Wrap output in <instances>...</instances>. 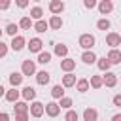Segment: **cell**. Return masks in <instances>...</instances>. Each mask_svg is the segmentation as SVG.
I'll list each match as a JSON object with an SVG mask.
<instances>
[{
    "label": "cell",
    "instance_id": "6da1fadb",
    "mask_svg": "<svg viewBox=\"0 0 121 121\" xmlns=\"http://www.w3.org/2000/svg\"><path fill=\"white\" fill-rule=\"evenodd\" d=\"M79 45H81L83 49H93V45H95V36H93V34H81V36H79Z\"/></svg>",
    "mask_w": 121,
    "mask_h": 121
},
{
    "label": "cell",
    "instance_id": "7a4b0ae2",
    "mask_svg": "<svg viewBox=\"0 0 121 121\" xmlns=\"http://www.w3.org/2000/svg\"><path fill=\"white\" fill-rule=\"evenodd\" d=\"M43 112H45L49 117H57V115L60 113V106H59L57 102H49V104L43 106Z\"/></svg>",
    "mask_w": 121,
    "mask_h": 121
},
{
    "label": "cell",
    "instance_id": "3957f363",
    "mask_svg": "<svg viewBox=\"0 0 121 121\" xmlns=\"http://www.w3.org/2000/svg\"><path fill=\"white\" fill-rule=\"evenodd\" d=\"M21 74H23V76H34V74H36V66H34V62H32V60H23Z\"/></svg>",
    "mask_w": 121,
    "mask_h": 121
},
{
    "label": "cell",
    "instance_id": "277c9868",
    "mask_svg": "<svg viewBox=\"0 0 121 121\" xmlns=\"http://www.w3.org/2000/svg\"><path fill=\"white\" fill-rule=\"evenodd\" d=\"M28 112H30L32 117H42L43 115V104L42 102H32L30 108H28Z\"/></svg>",
    "mask_w": 121,
    "mask_h": 121
},
{
    "label": "cell",
    "instance_id": "5b68a950",
    "mask_svg": "<svg viewBox=\"0 0 121 121\" xmlns=\"http://www.w3.org/2000/svg\"><path fill=\"white\" fill-rule=\"evenodd\" d=\"M106 43H108L110 47H117V45L121 43V36H119L117 32H110V34L106 36Z\"/></svg>",
    "mask_w": 121,
    "mask_h": 121
},
{
    "label": "cell",
    "instance_id": "8992f818",
    "mask_svg": "<svg viewBox=\"0 0 121 121\" xmlns=\"http://www.w3.org/2000/svg\"><path fill=\"white\" fill-rule=\"evenodd\" d=\"M106 59L110 60V64H119V62H121V53L117 51V47H112Z\"/></svg>",
    "mask_w": 121,
    "mask_h": 121
},
{
    "label": "cell",
    "instance_id": "52a82bcc",
    "mask_svg": "<svg viewBox=\"0 0 121 121\" xmlns=\"http://www.w3.org/2000/svg\"><path fill=\"white\" fill-rule=\"evenodd\" d=\"M115 83H117V74L106 72V76L102 78V85H106V87H115Z\"/></svg>",
    "mask_w": 121,
    "mask_h": 121
},
{
    "label": "cell",
    "instance_id": "ba28073f",
    "mask_svg": "<svg viewBox=\"0 0 121 121\" xmlns=\"http://www.w3.org/2000/svg\"><path fill=\"white\" fill-rule=\"evenodd\" d=\"M42 45H43V43H42L40 38H32V40L28 42V51H30V53H40V51H42Z\"/></svg>",
    "mask_w": 121,
    "mask_h": 121
},
{
    "label": "cell",
    "instance_id": "9c48e42d",
    "mask_svg": "<svg viewBox=\"0 0 121 121\" xmlns=\"http://www.w3.org/2000/svg\"><path fill=\"white\" fill-rule=\"evenodd\" d=\"M112 9H113V4H112V0H100V4H98V11H100L102 15H108Z\"/></svg>",
    "mask_w": 121,
    "mask_h": 121
},
{
    "label": "cell",
    "instance_id": "30bf717a",
    "mask_svg": "<svg viewBox=\"0 0 121 121\" xmlns=\"http://www.w3.org/2000/svg\"><path fill=\"white\" fill-rule=\"evenodd\" d=\"M64 9V2L62 0H51L49 2V11L51 13H60Z\"/></svg>",
    "mask_w": 121,
    "mask_h": 121
},
{
    "label": "cell",
    "instance_id": "8fae6325",
    "mask_svg": "<svg viewBox=\"0 0 121 121\" xmlns=\"http://www.w3.org/2000/svg\"><path fill=\"white\" fill-rule=\"evenodd\" d=\"M11 49L13 51H21L23 47H25V38L23 36H13V40H11Z\"/></svg>",
    "mask_w": 121,
    "mask_h": 121
},
{
    "label": "cell",
    "instance_id": "7c38bea8",
    "mask_svg": "<svg viewBox=\"0 0 121 121\" xmlns=\"http://www.w3.org/2000/svg\"><path fill=\"white\" fill-rule=\"evenodd\" d=\"M81 60H83L85 64H93V62H96V55H95L91 49H85L83 55H81Z\"/></svg>",
    "mask_w": 121,
    "mask_h": 121
},
{
    "label": "cell",
    "instance_id": "4fadbf2b",
    "mask_svg": "<svg viewBox=\"0 0 121 121\" xmlns=\"http://www.w3.org/2000/svg\"><path fill=\"white\" fill-rule=\"evenodd\" d=\"M21 96L25 98V100H34L36 98V91H34V87H25L23 91H21Z\"/></svg>",
    "mask_w": 121,
    "mask_h": 121
},
{
    "label": "cell",
    "instance_id": "5bb4252c",
    "mask_svg": "<svg viewBox=\"0 0 121 121\" xmlns=\"http://www.w3.org/2000/svg\"><path fill=\"white\" fill-rule=\"evenodd\" d=\"M83 119H85V121H96V119H98V112H96L95 108H87V110L83 112Z\"/></svg>",
    "mask_w": 121,
    "mask_h": 121
},
{
    "label": "cell",
    "instance_id": "9a60e30c",
    "mask_svg": "<svg viewBox=\"0 0 121 121\" xmlns=\"http://www.w3.org/2000/svg\"><path fill=\"white\" fill-rule=\"evenodd\" d=\"M49 78H51V76H49L45 70H42V72L36 74V81H38V85H47V83H49Z\"/></svg>",
    "mask_w": 121,
    "mask_h": 121
},
{
    "label": "cell",
    "instance_id": "2e32d148",
    "mask_svg": "<svg viewBox=\"0 0 121 121\" xmlns=\"http://www.w3.org/2000/svg\"><path fill=\"white\" fill-rule=\"evenodd\" d=\"M76 85V76L66 72V76H62V87H74Z\"/></svg>",
    "mask_w": 121,
    "mask_h": 121
},
{
    "label": "cell",
    "instance_id": "e0dca14e",
    "mask_svg": "<svg viewBox=\"0 0 121 121\" xmlns=\"http://www.w3.org/2000/svg\"><path fill=\"white\" fill-rule=\"evenodd\" d=\"M21 81H23V74H19V72H11V74H9V83H11V87L21 85Z\"/></svg>",
    "mask_w": 121,
    "mask_h": 121
},
{
    "label": "cell",
    "instance_id": "ac0fdd59",
    "mask_svg": "<svg viewBox=\"0 0 121 121\" xmlns=\"http://www.w3.org/2000/svg\"><path fill=\"white\" fill-rule=\"evenodd\" d=\"M60 68H62L64 72H72V70L76 68V60H72V59H64V60L60 62Z\"/></svg>",
    "mask_w": 121,
    "mask_h": 121
},
{
    "label": "cell",
    "instance_id": "d6986e66",
    "mask_svg": "<svg viewBox=\"0 0 121 121\" xmlns=\"http://www.w3.org/2000/svg\"><path fill=\"white\" fill-rule=\"evenodd\" d=\"M76 89H78L79 93H85V91H89V79H85V78L78 79V81H76Z\"/></svg>",
    "mask_w": 121,
    "mask_h": 121
},
{
    "label": "cell",
    "instance_id": "ffe728a7",
    "mask_svg": "<svg viewBox=\"0 0 121 121\" xmlns=\"http://www.w3.org/2000/svg\"><path fill=\"white\" fill-rule=\"evenodd\" d=\"M47 26H51V28H55V30H57V28H60V26H62V19H60L59 15H53V17L49 19Z\"/></svg>",
    "mask_w": 121,
    "mask_h": 121
},
{
    "label": "cell",
    "instance_id": "44dd1931",
    "mask_svg": "<svg viewBox=\"0 0 121 121\" xmlns=\"http://www.w3.org/2000/svg\"><path fill=\"white\" fill-rule=\"evenodd\" d=\"M96 66H98V68H100L102 72H108L112 64H110V60H108L106 57H102V59H96Z\"/></svg>",
    "mask_w": 121,
    "mask_h": 121
},
{
    "label": "cell",
    "instance_id": "7402d4cb",
    "mask_svg": "<svg viewBox=\"0 0 121 121\" xmlns=\"http://www.w3.org/2000/svg\"><path fill=\"white\" fill-rule=\"evenodd\" d=\"M19 95H21V93H19V91H17V89L13 87V89H9V91L6 93V100H8V102H17Z\"/></svg>",
    "mask_w": 121,
    "mask_h": 121
},
{
    "label": "cell",
    "instance_id": "603a6c76",
    "mask_svg": "<svg viewBox=\"0 0 121 121\" xmlns=\"http://www.w3.org/2000/svg\"><path fill=\"white\" fill-rule=\"evenodd\" d=\"M38 62H40V64H47V62H51V53H47V51H40V53H38Z\"/></svg>",
    "mask_w": 121,
    "mask_h": 121
},
{
    "label": "cell",
    "instance_id": "cb8c5ba5",
    "mask_svg": "<svg viewBox=\"0 0 121 121\" xmlns=\"http://www.w3.org/2000/svg\"><path fill=\"white\" fill-rule=\"evenodd\" d=\"M34 30H36V32H40V34H42V32H45V30H47V23H45L43 19H38V21L34 23Z\"/></svg>",
    "mask_w": 121,
    "mask_h": 121
},
{
    "label": "cell",
    "instance_id": "d4e9b609",
    "mask_svg": "<svg viewBox=\"0 0 121 121\" xmlns=\"http://www.w3.org/2000/svg\"><path fill=\"white\" fill-rule=\"evenodd\" d=\"M55 55H59V57H66V55H68V47H66L64 43H57V45H55Z\"/></svg>",
    "mask_w": 121,
    "mask_h": 121
},
{
    "label": "cell",
    "instance_id": "484cf974",
    "mask_svg": "<svg viewBox=\"0 0 121 121\" xmlns=\"http://www.w3.org/2000/svg\"><path fill=\"white\" fill-rule=\"evenodd\" d=\"M89 85H91L93 89H100V87H102V76H91Z\"/></svg>",
    "mask_w": 121,
    "mask_h": 121
},
{
    "label": "cell",
    "instance_id": "4316f807",
    "mask_svg": "<svg viewBox=\"0 0 121 121\" xmlns=\"http://www.w3.org/2000/svg\"><path fill=\"white\" fill-rule=\"evenodd\" d=\"M51 96H53V98H60V96H64V87H62V85H55V87L51 89Z\"/></svg>",
    "mask_w": 121,
    "mask_h": 121
},
{
    "label": "cell",
    "instance_id": "83f0119b",
    "mask_svg": "<svg viewBox=\"0 0 121 121\" xmlns=\"http://www.w3.org/2000/svg\"><path fill=\"white\" fill-rule=\"evenodd\" d=\"M15 113H28L26 102H15Z\"/></svg>",
    "mask_w": 121,
    "mask_h": 121
},
{
    "label": "cell",
    "instance_id": "f1b7e54d",
    "mask_svg": "<svg viewBox=\"0 0 121 121\" xmlns=\"http://www.w3.org/2000/svg\"><path fill=\"white\" fill-rule=\"evenodd\" d=\"M42 15H43L42 8H38V6H36V8H32V9H30V19H36V21H38V19H42Z\"/></svg>",
    "mask_w": 121,
    "mask_h": 121
},
{
    "label": "cell",
    "instance_id": "f546056e",
    "mask_svg": "<svg viewBox=\"0 0 121 121\" xmlns=\"http://www.w3.org/2000/svg\"><path fill=\"white\" fill-rule=\"evenodd\" d=\"M19 26L25 28V30H30V26H32V19H30V17H23V19L19 21Z\"/></svg>",
    "mask_w": 121,
    "mask_h": 121
},
{
    "label": "cell",
    "instance_id": "4dcf8cb0",
    "mask_svg": "<svg viewBox=\"0 0 121 121\" xmlns=\"http://www.w3.org/2000/svg\"><path fill=\"white\" fill-rule=\"evenodd\" d=\"M59 106H60V108H64V110H70V106H72V98H68V96H60Z\"/></svg>",
    "mask_w": 121,
    "mask_h": 121
},
{
    "label": "cell",
    "instance_id": "1f68e13d",
    "mask_svg": "<svg viewBox=\"0 0 121 121\" xmlns=\"http://www.w3.org/2000/svg\"><path fill=\"white\" fill-rule=\"evenodd\" d=\"M17 30H19V26H17V25H13V23H9V25L6 26V32H8L9 36H15V34H17Z\"/></svg>",
    "mask_w": 121,
    "mask_h": 121
},
{
    "label": "cell",
    "instance_id": "d6a6232c",
    "mask_svg": "<svg viewBox=\"0 0 121 121\" xmlns=\"http://www.w3.org/2000/svg\"><path fill=\"white\" fill-rule=\"evenodd\" d=\"M64 119H66V121H78V112L68 110V112H66V115H64Z\"/></svg>",
    "mask_w": 121,
    "mask_h": 121
},
{
    "label": "cell",
    "instance_id": "836d02e7",
    "mask_svg": "<svg viewBox=\"0 0 121 121\" xmlns=\"http://www.w3.org/2000/svg\"><path fill=\"white\" fill-rule=\"evenodd\" d=\"M96 26H98L100 30H108V28H110V21H108V19H100V21L96 23Z\"/></svg>",
    "mask_w": 121,
    "mask_h": 121
},
{
    "label": "cell",
    "instance_id": "e575fe53",
    "mask_svg": "<svg viewBox=\"0 0 121 121\" xmlns=\"http://www.w3.org/2000/svg\"><path fill=\"white\" fill-rule=\"evenodd\" d=\"M6 53H8V45L0 40V59H2V57H6Z\"/></svg>",
    "mask_w": 121,
    "mask_h": 121
},
{
    "label": "cell",
    "instance_id": "d590c367",
    "mask_svg": "<svg viewBox=\"0 0 121 121\" xmlns=\"http://www.w3.org/2000/svg\"><path fill=\"white\" fill-rule=\"evenodd\" d=\"M15 121H28V113H15Z\"/></svg>",
    "mask_w": 121,
    "mask_h": 121
},
{
    "label": "cell",
    "instance_id": "8d00e7d4",
    "mask_svg": "<svg viewBox=\"0 0 121 121\" xmlns=\"http://www.w3.org/2000/svg\"><path fill=\"white\" fill-rule=\"evenodd\" d=\"M83 4H85V8H89V9H93V8L96 6V0H83Z\"/></svg>",
    "mask_w": 121,
    "mask_h": 121
},
{
    "label": "cell",
    "instance_id": "74e56055",
    "mask_svg": "<svg viewBox=\"0 0 121 121\" xmlns=\"http://www.w3.org/2000/svg\"><path fill=\"white\" fill-rule=\"evenodd\" d=\"M11 4V0H0V9H8Z\"/></svg>",
    "mask_w": 121,
    "mask_h": 121
},
{
    "label": "cell",
    "instance_id": "f35d334b",
    "mask_svg": "<svg viewBox=\"0 0 121 121\" xmlns=\"http://www.w3.org/2000/svg\"><path fill=\"white\" fill-rule=\"evenodd\" d=\"M15 4H17L19 8H26V6H28V0H15Z\"/></svg>",
    "mask_w": 121,
    "mask_h": 121
},
{
    "label": "cell",
    "instance_id": "ab89813d",
    "mask_svg": "<svg viewBox=\"0 0 121 121\" xmlns=\"http://www.w3.org/2000/svg\"><path fill=\"white\" fill-rule=\"evenodd\" d=\"M113 104L115 106H121V95H115L113 96Z\"/></svg>",
    "mask_w": 121,
    "mask_h": 121
},
{
    "label": "cell",
    "instance_id": "60d3db41",
    "mask_svg": "<svg viewBox=\"0 0 121 121\" xmlns=\"http://www.w3.org/2000/svg\"><path fill=\"white\" fill-rule=\"evenodd\" d=\"M0 121H9V115H8L6 112H2V113H0Z\"/></svg>",
    "mask_w": 121,
    "mask_h": 121
},
{
    "label": "cell",
    "instance_id": "b9f144b4",
    "mask_svg": "<svg viewBox=\"0 0 121 121\" xmlns=\"http://www.w3.org/2000/svg\"><path fill=\"white\" fill-rule=\"evenodd\" d=\"M112 121H121V113H115V115L112 117Z\"/></svg>",
    "mask_w": 121,
    "mask_h": 121
},
{
    "label": "cell",
    "instance_id": "7bdbcfd3",
    "mask_svg": "<svg viewBox=\"0 0 121 121\" xmlns=\"http://www.w3.org/2000/svg\"><path fill=\"white\" fill-rule=\"evenodd\" d=\"M4 95H6V89H4L2 85H0V96H4Z\"/></svg>",
    "mask_w": 121,
    "mask_h": 121
},
{
    "label": "cell",
    "instance_id": "ee69618b",
    "mask_svg": "<svg viewBox=\"0 0 121 121\" xmlns=\"http://www.w3.org/2000/svg\"><path fill=\"white\" fill-rule=\"evenodd\" d=\"M34 2H42V0H34Z\"/></svg>",
    "mask_w": 121,
    "mask_h": 121
},
{
    "label": "cell",
    "instance_id": "f6af8a7d",
    "mask_svg": "<svg viewBox=\"0 0 121 121\" xmlns=\"http://www.w3.org/2000/svg\"><path fill=\"white\" fill-rule=\"evenodd\" d=\"M0 36H2V30H0Z\"/></svg>",
    "mask_w": 121,
    "mask_h": 121
}]
</instances>
